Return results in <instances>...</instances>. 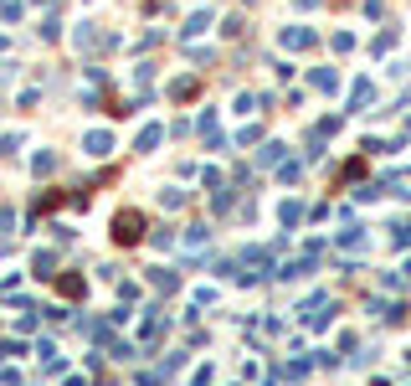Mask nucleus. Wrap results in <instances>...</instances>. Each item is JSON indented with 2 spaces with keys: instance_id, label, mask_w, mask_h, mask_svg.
<instances>
[{
  "instance_id": "f257e3e1",
  "label": "nucleus",
  "mask_w": 411,
  "mask_h": 386,
  "mask_svg": "<svg viewBox=\"0 0 411 386\" xmlns=\"http://www.w3.org/2000/svg\"><path fill=\"white\" fill-rule=\"evenodd\" d=\"M139 227H144V217H139V211H124V217L113 222V237L129 247V242H139Z\"/></svg>"
}]
</instances>
